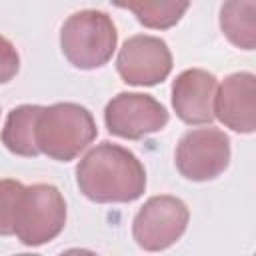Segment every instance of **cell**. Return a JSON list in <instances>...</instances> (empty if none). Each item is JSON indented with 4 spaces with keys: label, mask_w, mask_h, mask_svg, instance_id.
I'll return each mask as SVG.
<instances>
[{
    "label": "cell",
    "mask_w": 256,
    "mask_h": 256,
    "mask_svg": "<svg viewBox=\"0 0 256 256\" xmlns=\"http://www.w3.org/2000/svg\"><path fill=\"white\" fill-rule=\"evenodd\" d=\"M42 106L22 104L8 112V118L2 128V144L16 156H38L40 148L36 144V124Z\"/></svg>",
    "instance_id": "11"
},
{
    "label": "cell",
    "mask_w": 256,
    "mask_h": 256,
    "mask_svg": "<svg viewBox=\"0 0 256 256\" xmlns=\"http://www.w3.org/2000/svg\"><path fill=\"white\" fill-rule=\"evenodd\" d=\"M104 122L110 134L126 140H140L168 124V110L150 94L120 92L106 104Z\"/></svg>",
    "instance_id": "7"
},
{
    "label": "cell",
    "mask_w": 256,
    "mask_h": 256,
    "mask_svg": "<svg viewBox=\"0 0 256 256\" xmlns=\"http://www.w3.org/2000/svg\"><path fill=\"white\" fill-rule=\"evenodd\" d=\"M98 136L92 112L74 102L42 106L36 124V144L42 154L58 162H70Z\"/></svg>",
    "instance_id": "2"
},
{
    "label": "cell",
    "mask_w": 256,
    "mask_h": 256,
    "mask_svg": "<svg viewBox=\"0 0 256 256\" xmlns=\"http://www.w3.org/2000/svg\"><path fill=\"white\" fill-rule=\"evenodd\" d=\"M66 224V202L52 184L26 186L16 214L14 234L24 246H42L54 240Z\"/></svg>",
    "instance_id": "4"
},
{
    "label": "cell",
    "mask_w": 256,
    "mask_h": 256,
    "mask_svg": "<svg viewBox=\"0 0 256 256\" xmlns=\"http://www.w3.org/2000/svg\"><path fill=\"white\" fill-rule=\"evenodd\" d=\"M116 70L126 84L154 86L164 82L172 72V52L162 38L138 34L122 44Z\"/></svg>",
    "instance_id": "8"
},
{
    "label": "cell",
    "mask_w": 256,
    "mask_h": 256,
    "mask_svg": "<svg viewBox=\"0 0 256 256\" xmlns=\"http://www.w3.org/2000/svg\"><path fill=\"white\" fill-rule=\"evenodd\" d=\"M188 206L176 196H152L132 222V234L140 248L158 252L170 248L188 226Z\"/></svg>",
    "instance_id": "5"
},
{
    "label": "cell",
    "mask_w": 256,
    "mask_h": 256,
    "mask_svg": "<svg viewBox=\"0 0 256 256\" xmlns=\"http://www.w3.org/2000/svg\"><path fill=\"white\" fill-rule=\"evenodd\" d=\"M214 118L226 128L252 134L256 128V78L252 72H236L222 80L214 96Z\"/></svg>",
    "instance_id": "9"
},
{
    "label": "cell",
    "mask_w": 256,
    "mask_h": 256,
    "mask_svg": "<svg viewBox=\"0 0 256 256\" xmlns=\"http://www.w3.org/2000/svg\"><path fill=\"white\" fill-rule=\"evenodd\" d=\"M76 182L92 202H134L146 190V170L128 148L100 142L78 162Z\"/></svg>",
    "instance_id": "1"
},
{
    "label": "cell",
    "mask_w": 256,
    "mask_h": 256,
    "mask_svg": "<svg viewBox=\"0 0 256 256\" xmlns=\"http://www.w3.org/2000/svg\"><path fill=\"white\" fill-rule=\"evenodd\" d=\"M110 2L118 8H128V0H110Z\"/></svg>",
    "instance_id": "16"
},
{
    "label": "cell",
    "mask_w": 256,
    "mask_h": 256,
    "mask_svg": "<svg viewBox=\"0 0 256 256\" xmlns=\"http://www.w3.org/2000/svg\"><path fill=\"white\" fill-rule=\"evenodd\" d=\"M24 188L26 186L18 180L12 178L0 180V236H14L16 214Z\"/></svg>",
    "instance_id": "14"
},
{
    "label": "cell",
    "mask_w": 256,
    "mask_h": 256,
    "mask_svg": "<svg viewBox=\"0 0 256 256\" xmlns=\"http://www.w3.org/2000/svg\"><path fill=\"white\" fill-rule=\"evenodd\" d=\"M216 76L190 68L176 76L172 84V108L176 116L186 124H210L214 120V96Z\"/></svg>",
    "instance_id": "10"
},
{
    "label": "cell",
    "mask_w": 256,
    "mask_h": 256,
    "mask_svg": "<svg viewBox=\"0 0 256 256\" xmlns=\"http://www.w3.org/2000/svg\"><path fill=\"white\" fill-rule=\"evenodd\" d=\"M116 44V26L102 10L74 12L60 30V48L68 62L80 70L104 66L112 58Z\"/></svg>",
    "instance_id": "3"
},
{
    "label": "cell",
    "mask_w": 256,
    "mask_h": 256,
    "mask_svg": "<svg viewBox=\"0 0 256 256\" xmlns=\"http://www.w3.org/2000/svg\"><path fill=\"white\" fill-rule=\"evenodd\" d=\"M192 0H128L136 20L152 30H168L180 22Z\"/></svg>",
    "instance_id": "13"
},
{
    "label": "cell",
    "mask_w": 256,
    "mask_h": 256,
    "mask_svg": "<svg viewBox=\"0 0 256 256\" xmlns=\"http://www.w3.org/2000/svg\"><path fill=\"white\" fill-rule=\"evenodd\" d=\"M178 172L194 182L220 176L230 162V138L218 128H194L176 146Z\"/></svg>",
    "instance_id": "6"
},
{
    "label": "cell",
    "mask_w": 256,
    "mask_h": 256,
    "mask_svg": "<svg viewBox=\"0 0 256 256\" xmlns=\"http://www.w3.org/2000/svg\"><path fill=\"white\" fill-rule=\"evenodd\" d=\"M20 68V56L14 48V44L0 36V84L10 82Z\"/></svg>",
    "instance_id": "15"
},
{
    "label": "cell",
    "mask_w": 256,
    "mask_h": 256,
    "mask_svg": "<svg viewBox=\"0 0 256 256\" xmlns=\"http://www.w3.org/2000/svg\"><path fill=\"white\" fill-rule=\"evenodd\" d=\"M256 0H224L220 8V28L224 36L242 50L256 46Z\"/></svg>",
    "instance_id": "12"
}]
</instances>
